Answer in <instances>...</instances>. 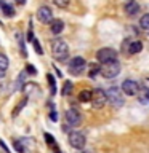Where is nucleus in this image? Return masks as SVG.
<instances>
[{
    "mask_svg": "<svg viewBox=\"0 0 149 153\" xmlns=\"http://www.w3.org/2000/svg\"><path fill=\"white\" fill-rule=\"evenodd\" d=\"M106 94H108V102L115 108L123 107L125 99H123V91L122 88H117V86H111V88L106 89Z\"/></svg>",
    "mask_w": 149,
    "mask_h": 153,
    "instance_id": "1",
    "label": "nucleus"
},
{
    "mask_svg": "<svg viewBox=\"0 0 149 153\" xmlns=\"http://www.w3.org/2000/svg\"><path fill=\"white\" fill-rule=\"evenodd\" d=\"M51 53H53V57L56 61H66L69 57V46L64 40L58 38L51 43Z\"/></svg>",
    "mask_w": 149,
    "mask_h": 153,
    "instance_id": "2",
    "label": "nucleus"
},
{
    "mask_svg": "<svg viewBox=\"0 0 149 153\" xmlns=\"http://www.w3.org/2000/svg\"><path fill=\"white\" fill-rule=\"evenodd\" d=\"M120 70H122V67H120L119 61H112V62H106V64L101 65V75L104 76V78H115Z\"/></svg>",
    "mask_w": 149,
    "mask_h": 153,
    "instance_id": "3",
    "label": "nucleus"
},
{
    "mask_svg": "<svg viewBox=\"0 0 149 153\" xmlns=\"http://www.w3.org/2000/svg\"><path fill=\"white\" fill-rule=\"evenodd\" d=\"M87 69V62L82 56H75L72 57L69 61V64H67V70L71 72L72 75H82Z\"/></svg>",
    "mask_w": 149,
    "mask_h": 153,
    "instance_id": "4",
    "label": "nucleus"
},
{
    "mask_svg": "<svg viewBox=\"0 0 149 153\" xmlns=\"http://www.w3.org/2000/svg\"><path fill=\"white\" fill-rule=\"evenodd\" d=\"M96 59H98L101 64L117 61V51L112 50V48H101V50L96 53Z\"/></svg>",
    "mask_w": 149,
    "mask_h": 153,
    "instance_id": "5",
    "label": "nucleus"
},
{
    "mask_svg": "<svg viewBox=\"0 0 149 153\" xmlns=\"http://www.w3.org/2000/svg\"><path fill=\"white\" fill-rule=\"evenodd\" d=\"M108 104V94L104 89H95L93 91V99H91V105L93 108H103Z\"/></svg>",
    "mask_w": 149,
    "mask_h": 153,
    "instance_id": "6",
    "label": "nucleus"
},
{
    "mask_svg": "<svg viewBox=\"0 0 149 153\" xmlns=\"http://www.w3.org/2000/svg\"><path fill=\"white\" fill-rule=\"evenodd\" d=\"M85 143H87V139L82 132H79V131L69 132V145L71 147L77 148V150H82L85 147Z\"/></svg>",
    "mask_w": 149,
    "mask_h": 153,
    "instance_id": "7",
    "label": "nucleus"
},
{
    "mask_svg": "<svg viewBox=\"0 0 149 153\" xmlns=\"http://www.w3.org/2000/svg\"><path fill=\"white\" fill-rule=\"evenodd\" d=\"M122 91H123V94L125 96H138L139 94V83L138 81H135V80H123V83H122Z\"/></svg>",
    "mask_w": 149,
    "mask_h": 153,
    "instance_id": "8",
    "label": "nucleus"
},
{
    "mask_svg": "<svg viewBox=\"0 0 149 153\" xmlns=\"http://www.w3.org/2000/svg\"><path fill=\"white\" fill-rule=\"evenodd\" d=\"M35 14H37V19L42 24H51L53 22V13H51L50 7H47V5H43V7L38 8Z\"/></svg>",
    "mask_w": 149,
    "mask_h": 153,
    "instance_id": "9",
    "label": "nucleus"
},
{
    "mask_svg": "<svg viewBox=\"0 0 149 153\" xmlns=\"http://www.w3.org/2000/svg\"><path fill=\"white\" fill-rule=\"evenodd\" d=\"M66 121L72 126H79L82 121V115L77 108H67L66 110Z\"/></svg>",
    "mask_w": 149,
    "mask_h": 153,
    "instance_id": "10",
    "label": "nucleus"
},
{
    "mask_svg": "<svg viewBox=\"0 0 149 153\" xmlns=\"http://www.w3.org/2000/svg\"><path fill=\"white\" fill-rule=\"evenodd\" d=\"M125 13H127V16H136L139 13V3L136 0H128L125 3Z\"/></svg>",
    "mask_w": 149,
    "mask_h": 153,
    "instance_id": "11",
    "label": "nucleus"
},
{
    "mask_svg": "<svg viewBox=\"0 0 149 153\" xmlns=\"http://www.w3.org/2000/svg\"><path fill=\"white\" fill-rule=\"evenodd\" d=\"M143 51V43L138 42V40H132L130 42V46H128V53L130 54H138V53Z\"/></svg>",
    "mask_w": 149,
    "mask_h": 153,
    "instance_id": "12",
    "label": "nucleus"
},
{
    "mask_svg": "<svg viewBox=\"0 0 149 153\" xmlns=\"http://www.w3.org/2000/svg\"><path fill=\"white\" fill-rule=\"evenodd\" d=\"M91 99H93V91H90V89L80 91V94H79L80 102H91Z\"/></svg>",
    "mask_w": 149,
    "mask_h": 153,
    "instance_id": "13",
    "label": "nucleus"
},
{
    "mask_svg": "<svg viewBox=\"0 0 149 153\" xmlns=\"http://www.w3.org/2000/svg\"><path fill=\"white\" fill-rule=\"evenodd\" d=\"M0 5H2V11H3V14H5L7 18H13V16H14V8H13L10 3L0 2Z\"/></svg>",
    "mask_w": 149,
    "mask_h": 153,
    "instance_id": "14",
    "label": "nucleus"
},
{
    "mask_svg": "<svg viewBox=\"0 0 149 153\" xmlns=\"http://www.w3.org/2000/svg\"><path fill=\"white\" fill-rule=\"evenodd\" d=\"M138 100L141 105H149V89H141L138 94Z\"/></svg>",
    "mask_w": 149,
    "mask_h": 153,
    "instance_id": "15",
    "label": "nucleus"
},
{
    "mask_svg": "<svg viewBox=\"0 0 149 153\" xmlns=\"http://www.w3.org/2000/svg\"><path fill=\"white\" fill-rule=\"evenodd\" d=\"M62 29H64V22L61 21V19H56V21H53L51 22V32L53 33H61L62 32Z\"/></svg>",
    "mask_w": 149,
    "mask_h": 153,
    "instance_id": "16",
    "label": "nucleus"
},
{
    "mask_svg": "<svg viewBox=\"0 0 149 153\" xmlns=\"http://www.w3.org/2000/svg\"><path fill=\"white\" fill-rule=\"evenodd\" d=\"M139 27H141L144 32L149 33V13H146V14L141 16V19H139Z\"/></svg>",
    "mask_w": 149,
    "mask_h": 153,
    "instance_id": "17",
    "label": "nucleus"
},
{
    "mask_svg": "<svg viewBox=\"0 0 149 153\" xmlns=\"http://www.w3.org/2000/svg\"><path fill=\"white\" fill-rule=\"evenodd\" d=\"M16 38H18V43H19V48H21V56L26 57L27 56V51H26V46H24V40H23V35L21 33H16Z\"/></svg>",
    "mask_w": 149,
    "mask_h": 153,
    "instance_id": "18",
    "label": "nucleus"
},
{
    "mask_svg": "<svg viewBox=\"0 0 149 153\" xmlns=\"http://www.w3.org/2000/svg\"><path fill=\"white\" fill-rule=\"evenodd\" d=\"M98 74H101V65H98V64H93L90 67V72H88V76L90 78H95Z\"/></svg>",
    "mask_w": 149,
    "mask_h": 153,
    "instance_id": "19",
    "label": "nucleus"
},
{
    "mask_svg": "<svg viewBox=\"0 0 149 153\" xmlns=\"http://www.w3.org/2000/svg\"><path fill=\"white\" fill-rule=\"evenodd\" d=\"M47 80H48V85H50V89H51V94H56V81H55V76L51 74L47 75Z\"/></svg>",
    "mask_w": 149,
    "mask_h": 153,
    "instance_id": "20",
    "label": "nucleus"
},
{
    "mask_svg": "<svg viewBox=\"0 0 149 153\" xmlns=\"http://www.w3.org/2000/svg\"><path fill=\"white\" fill-rule=\"evenodd\" d=\"M72 88H74L72 81H64V86H62V96L71 94V93H72Z\"/></svg>",
    "mask_w": 149,
    "mask_h": 153,
    "instance_id": "21",
    "label": "nucleus"
},
{
    "mask_svg": "<svg viewBox=\"0 0 149 153\" xmlns=\"http://www.w3.org/2000/svg\"><path fill=\"white\" fill-rule=\"evenodd\" d=\"M8 64H10L8 57L5 56V54H2V53H0V69L7 70V69H8Z\"/></svg>",
    "mask_w": 149,
    "mask_h": 153,
    "instance_id": "22",
    "label": "nucleus"
},
{
    "mask_svg": "<svg viewBox=\"0 0 149 153\" xmlns=\"http://www.w3.org/2000/svg\"><path fill=\"white\" fill-rule=\"evenodd\" d=\"M53 3H55L56 7H59V8H67L69 3H71V0H53Z\"/></svg>",
    "mask_w": 149,
    "mask_h": 153,
    "instance_id": "23",
    "label": "nucleus"
},
{
    "mask_svg": "<svg viewBox=\"0 0 149 153\" xmlns=\"http://www.w3.org/2000/svg\"><path fill=\"white\" fill-rule=\"evenodd\" d=\"M23 142H24V140H14V150H16L18 153H24V152H26V148H24Z\"/></svg>",
    "mask_w": 149,
    "mask_h": 153,
    "instance_id": "24",
    "label": "nucleus"
},
{
    "mask_svg": "<svg viewBox=\"0 0 149 153\" xmlns=\"http://www.w3.org/2000/svg\"><path fill=\"white\" fill-rule=\"evenodd\" d=\"M32 45H34V50H35L37 54H43V50H42V46H40V43H38L37 38H34V40H32Z\"/></svg>",
    "mask_w": 149,
    "mask_h": 153,
    "instance_id": "25",
    "label": "nucleus"
},
{
    "mask_svg": "<svg viewBox=\"0 0 149 153\" xmlns=\"http://www.w3.org/2000/svg\"><path fill=\"white\" fill-rule=\"evenodd\" d=\"M26 70L29 72V74H32V75H35V74H37V69H35V67H34V65H31V64H27Z\"/></svg>",
    "mask_w": 149,
    "mask_h": 153,
    "instance_id": "26",
    "label": "nucleus"
},
{
    "mask_svg": "<svg viewBox=\"0 0 149 153\" xmlns=\"http://www.w3.org/2000/svg\"><path fill=\"white\" fill-rule=\"evenodd\" d=\"M45 139H47V142L48 143H50V145H53V143H55V139H53V136H51V134H45Z\"/></svg>",
    "mask_w": 149,
    "mask_h": 153,
    "instance_id": "27",
    "label": "nucleus"
},
{
    "mask_svg": "<svg viewBox=\"0 0 149 153\" xmlns=\"http://www.w3.org/2000/svg\"><path fill=\"white\" fill-rule=\"evenodd\" d=\"M27 40H29V42H32V40H34V32H32V26L29 27V33H27Z\"/></svg>",
    "mask_w": 149,
    "mask_h": 153,
    "instance_id": "28",
    "label": "nucleus"
},
{
    "mask_svg": "<svg viewBox=\"0 0 149 153\" xmlns=\"http://www.w3.org/2000/svg\"><path fill=\"white\" fill-rule=\"evenodd\" d=\"M50 118H51V121H58V112L53 110V112L50 113Z\"/></svg>",
    "mask_w": 149,
    "mask_h": 153,
    "instance_id": "29",
    "label": "nucleus"
},
{
    "mask_svg": "<svg viewBox=\"0 0 149 153\" xmlns=\"http://www.w3.org/2000/svg\"><path fill=\"white\" fill-rule=\"evenodd\" d=\"M5 72H7V70H3V69H0V80H2V78H3V76H5Z\"/></svg>",
    "mask_w": 149,
    "mask_h": 153,
    "instance_id": "30",
    "label": "nucleus"
},
{
    "mask_svg": "<svg viewBox=\"0 0 149 153\" xmlns=\"http://www.w3.org/2000/svg\"><path fill=\"white\" fill-rule=\"evenodd\" d=\"M16 2H18L19 5H24V3H26V0H16Z\"/></svg>",
    "mask_w": 149,
    "mask_h": 153,
    "instance_id": "31",
    "label": "nucleus"
},
{
    "mask_svg": "<svg viewBox=\"0 0 149 153\" xmlns=\"http://www.w3.org/2000/svg\"><path fill=\"white\" fill-rule=\"evenodd\" d=\"M0 10H2V5H0Z\"/></svg>",
    "mask_w": 149,
    "mask_h": 153,
    "instance_id": "32",
    "label": "nucleus"
}]
</instances>
